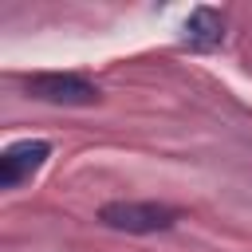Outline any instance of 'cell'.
<instances>
[{"mask_svg": "<svg viewBox=\"0 0 252 252\" xmlns=\"http://www.w3.org/2000/svg\"><path fill=\"white\" fill-rule=\"evenodd\" d=\"M98 220L118 232H165L177 224V209L161 201H110L98 209Z\"/></svg>", "mask_w": 252, "mask_h": 252, "instance_id": "obj_1", "label": "cell"}, {"mask_svg": "<svg viewBox=\"0 0 252 252\" xmlns=\"http://www.w3.org/2000/svg\"><path fill=\"white\" fill-rule=\"evenodd\" d=\"M28 94L39 102H55V106H94L98 102V87L83 75L71 71H43V75H28L24 79Z\"/></svg>", "mask_w": 252, "mask_h": 252, "instance_id": "obj_2", "label": "cell"}, {"mask_svg": "<svg viewBox=\"0 0 252 252\" xmlns=\"http://www.w3.org/2000/svg\"><path fill=\"white\" fill-rule=\"evenodd\" d=\"M47 158H51V142H43V138L12 142V146L0 154V185H4V189H16V185L28 181Z\"/></svg>", "mask_w": 252, "mask_h": 252, "instance_id": "obj_3", "label": "cell"}, {"mask_svg": "<svg viewBox=\"0 0 252 252\" xmlns=\"http://www.w3.org/2000/svg\"><path fill=\"white\" fill-rule=\"evenodd\" d=\"M220 39H224V16L217 8H193L181 28V43L193 51H213L220 47Z\"/></svg>", "mask_w": 252, "mask_h": 252, "instance_id": "obj_4", "label": "cell"}]
</instances>
